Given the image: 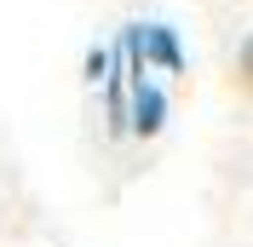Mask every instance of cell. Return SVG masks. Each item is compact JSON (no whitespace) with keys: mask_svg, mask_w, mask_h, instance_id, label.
<instances>
[{"mask_svg":"<svg viewBox=\"0 0 253 247\" xmlns=\"http://www.w3.org/2000/svg\"><path fill=\"white\" fill-rule=\"evenodd\" d=\"M236 75H242V86H248V92H253V41H248V46H242V69H236Z\"/></svg>","mask_w":253,"mask_h":247,"instance_id":"1","label":"cell"}]
</instances>
